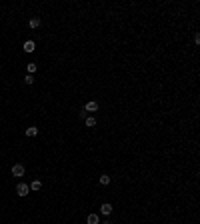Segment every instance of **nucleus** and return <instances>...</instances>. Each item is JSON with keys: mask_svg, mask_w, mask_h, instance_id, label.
Wrapping results in <instances>:
<instances>
[{"mask_svg": "<svg viewBox=\"0 0 200 224\" xmlns=\"http://www.w3.org/2000/svg\"><path fill=\"white\" fill-rule=\"evenodd\" d=\"M28 26L30 28H38L40 26V18H30V20H28Z\"/></svg>", "mask_w": 200, "mask_h": 224, "instance_id": "obj_6", "label": "nucleus"}, {"mask_svg": "<svg viewBox=\"0 0 200 224\" xmlns=\"http://www.w3.org/2000/svg\"><path fill=\"white\" fill-rule=\"evenodd\" d=\"M100 184H102V186H108V184H110V176L102 174V176H100Z\"/></svg>", "mask_w": 200, "mask_h": 224, "instance_id": "obj_7", "label": "nucleus"}, {"mask_svg": "<svg viewBox=\"0 0 200 224\" xmlns=\"http://www.w3.org/2000/svg\"><path fill=\"white\" fill-rule=\"evenodd\" d=\"M36 72V64H28V74H34Z\"/></svg>", "mask_w": 200, "mask_h": 224, "instance_id": "obj_13", "label": "nucleus"}, {"mask_svg": "<svg viewBox=\"0 0 200 224\" xmlns=\"http://www.w3.org/2000/svg\"><path fill=\"white\" fill-rule=\"evenodd\" d=\"M24 82H26V84H32V82H34V76H32V74H26Z\"/></svg>", "mask_w": 200, "mask_h": 224, "instance_id": "obj_12", "label": "nucleus"}, {"mask_svg": "<svg viewBox=\"0 0 200 224\" xmlns=\"http://www.w3.org/2000/svg\"><path fill=\"white\" fill-rule=\"evenodd\" d=\"M84 122H86V126H88V128H94V126H96V118H94V116H88Z\"/></svg>", "mask_w": 200, "mask_h": 224, "instance_id": "obj_8", "label": "nucleus"}, {"mask_svg": "<svg viewBox=\"0 0 200 224\" xmlns=\"http://www.w3.org/2000/svg\"><path fill=\"white\" fill-rule=\"evenodd\" d=\"M84 110H86V112H96V110H98V102L90 100V102L86 104V106H84Z\"/></svg>", "mask_w": 200, "mask_h": 224, "instance_id": "obj_4", "label": "nucleus"}, {"mask_svg": "<svg viewBox=\"0 0 200 224\" xmlns=\"http://www.w3.org/2000/svg\"><path fill=\"white\" fill-rule=\"evenodd\" d=\"M100 212H102L104 216H108V214L112 212V204H108V202H106V204H102V206H100Z\"/></svg>", "mask_w": 200, "mask_h": 224, "instance_id": "obj_5", "label": "nucleus"}, {"mask_svg": "<svg viewBox=\"0 0 200 224\" xmlns=\"http://www.w3.org/2000/svg\"><path fill=\"white\" fill-rule=\"evenodd\" d=\"M16 192H18V196H26V194L30 192V186L24 184V182H20V184L16 186Z\"/></svg>", "mask_w": 200, "mask_h": 224, "instance_id": "obj_1", "label": "nucleus"}, {"mask_svg": "<svg viewBox=\"0 0 200 224\" xmlns=\"http://www.w3.org/2000/svg\"><path fill=\"white\" fill-rule=\"evenodd\" d=\"M102 224H112V222H110V220H104V222H102Z\"/></svg>", "mask_w": 200, "mask_h": 224, "instance_id": "obj_14", "label": "nucleus"}, {"mask_svg": "<svg viewBox=\"0 0 200 224\" xmlns=\"http://www.w3.org/2000/svg\"><path fill=\"white\" fill-rule=\"evenodd\" d=\"M36 134H38V128H36V126L26 128V136H36Z\"/></svg>", "mask_w": 200, "mask_h": 224, "instance_id": "obj_10", "label": "nucleus"}, {"mask_svg": "<svg viewBox=\"0 0 200 224\" xmlns=\"http://www.w3.org/2000/svg\"><path fill=\"white\" fill-rule=\"evenodd\" d=\"M22 48H24V52H28V54H30V52H34V50H36L34 40H26L24 44H22Z\"/></svg>", "mask_w": 200, "mask_h": 224, "instance_id": "obj_3", "label": "nucleus"}, {"mask_svg": "<svg viewBox=\"0 0 200 224\" xmlns=\"http://www.w3.org/2000/svg\"><path fill=\"white\" fill-rule=\"evenodd\" d=\"M40 188H42V182H40V180H34V182L30 184V190H34V192H36V190H40Z\"/></svg>", "mask_w": 200, "mask_h": 224, "instance_id": "obj_11", "label": "nucleus"}, {"mask_svg": "<svg viewBox=\"0 0 200 224\" xmlns=\"http://www.w3.org/2000/svg\"><path fill=\"white\" fill-rule=\"evenodd\" d=\"M12 176H16V178L18 176H24V166L22 164H14L12 166Z\"/></svg>", "mask_w": 200, "mask_h": 224, "instance_id": "obj_2", "label": "nucleus"}, {"mask_svg": "<svg viewBox=\"0 0 200 224\" xmlns=\"http://www.w3.org/2000/svg\"><path fill=\"white\" fill-rule=\"evenodd\" d=\"M86 222H88V224H98V214H88Z\"/></svg>", "mask_w": 200, "mask_h": 224, "instance_id": "obj_9", "label": "nucleus"}]
</instances>
